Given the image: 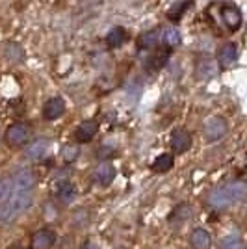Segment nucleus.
<instances>
[{
  "label": "nucleus",
  "mask_w": 247,
  "mask_h": 249,
  "mask_svg": "<svg viewBox=\"0 0 247 249\" xmlns=\"http://www.w3.org/2000/svg\"><path fill=\"white\" fill-rule=\"evenodd\" d=\"M32 194H26V192H15L8 203L0 205V223H6V221H11L15 219L19 214L26 212L28 208L32 207Z\"/></svg>",
  "instance_id": "obj_1"
},
{
  "label": "nucleus",
  "mask_w": 247,
  "mask_h": 249,
  "mask_svg": "<svg viewBox=\"0 0 247 249\" xmlns=\"http://www.w3.org/2000/svg\"><path fill=\"white\" fill-rule=\"evenodd\" d=\"M4 140L10 147H21L30 140V126L24 123H13L8 126Z\"/></svg>",
  "instance_id": "obj_2"
},
{
  "label": "nucleus",
  "mask_w": 247,
  "mask_h": 249,
  "mask_svg": "<svg viewBox=\"0 0 247 249\" xmlns=\"http://www.w3.org/2000/svg\"><path fill=\"white\" fill-rule=\"evenodd\" d=\"M227 128H229V124L223 117H219V115H214V117H210V119H206L205 123V140L208 143H214V142H219L223 136L227 134Z\"/></svg>",
  "instance_id": "obj_3"
},
{
  "label": "nucleus",
  "mask_w": 247,
  "mask_h": 249,
  "mask_svg": "<svg viewBox=\"0 0 247 249\" xmlns=\"http://www.w3.org/2000/svg\"><path fill=\"white\" fill-rule=\"evenodd\" d=\"M11 178H13V188H15V192L32 194V190L35 186V175L32 173L30 169H21V171H17Z\"/></svg>",
  "instance_id": "obj_4"
},
{
  "label": "nucleus",
  "mask_w": 247,
  "mask_h": 249,
  "mask_svg": "<svg viewBox=\"0 0 247 249\" xmlns=\"http://www.w3.org/2000/svg\"><path fill=\"white\" fill-rule=\"evenodd\" d=\"M56 244V232L52 229H37L32 236V249H51Z\"/></svg>",
  "instance_id": "obj_5"
},
{
  "label": "nucleus",
  "mask_w": 247,
  "mask_h": 249,
  "mask_svg": "<svg viewBox=\"0 0 247 249\" xmlns=\"http://www.w3.org/2000/svg\"><path fill=\"white\" fill-rule=\"evenodd\" d=\"M169 143H171V149L175 151L176 155H182L192 147V134L184 128H176V130L171 132Z\"/></svg>",
  "instance_id": "obj_6"
},
{
  "label": "nucleus",
  "mask_w": 247,
  "mask_h": 249,
  "mask_svg": "<svg viewBox=\"0 0 247 249\" xmlns=\"http://www.w3.org/2000/svg\"><path fill=\"white\" fill-rule=\"evenodd\" d=\"M63 114H65V101L62 97H52L43 106V117L49 121H54V119L62 117Z\"/></svg>",
  "instance_id": "obj_7"
},
{
  "label": "nucleus",
  "mask_w": 247,
  "mask_h": 249,
  "mask_svg": "<svg viewBox=\"0 0 247 249\" xmlns=\"http://www.w3.org/2000/svg\"><path fill=\"white\" fill-rule=\"evenodd\" d=\"M54 196L56 199L63 203V205H69L72 203V199L76 196V190H74V184L69 182V180H58L54 184Z\"/></svg>",
  "instance_id": "obj_8"
},
{
  "label": "nucleus",
  "mask_w": 247,
  "mask_h": 249,
  "mask_svg": "<svg viewBox=\"0 0 247 249\" xmlns=\"http://www.w3.org/2000/svg\"><path fill=\"white\" fill-rule=\"evenodd\" d=\"M208 205L212 208H216V210H223V208H229L232 205V201L229 197V192H227L225 186H219L216 190H212L210 192V196H208Z\"/></svg>",
  "instance_id": "obj_9"
},
{
  "label": "nucleus",
  "mask_w": 247,
  "mask_h": 249,
  "mask_svg": "<svg viewBox=\"0 0 247 249\" xmlns=\"http://www.w3.org/2000/svg\"><path fill=\"white\" fill-rule=\"evenodd\" d=\"M97 132H99V124H97V121L89 119V121H84V123L78 124V128L74 130V138L80 143H88L95 138Z\"/></svg>",
  "instance_id": "obj_10"
},
{
  "label": "nucleus",
  "mask_w": 247,
  "mask_h": 249,
  "mask_svg": "<svg viewBox=\"0 0 247 249\" xmlns=\"http://www.w3.org/2000/svg\"><path fill=\"white\" fill-rule=\"evenodd\" d=\"M115 178V167L110 162H103L95 169V182L99 186H110Z\"/></svg>",
  "instance_id": "obj_11"
},
{
  "label": "nucleus",
  "mask_w": 247,
  "mask_h": 249,
  "mask_svg": "<svg viewBox=\"0 0 247 249\" xmlns=\"http://www.w3.org/2000/svg\"><path fill=\"white\" fill-rule=\"evenodd\" d=\"M221 17H223L225 26L230 32H236L242 26V11L238 10L236 6H225L221 10Z\"/></svg>",
  "instance_id": "obj_12"
},
{
  "label": "nucleus",
  "mask_w": 247,
  "mask_h": 249,
  "mask_svg": "<svg viewBox=\"0 0 247 249\" xmlns=\"http://www.w3.org/2000/svg\"><path fill=\"white\" fill-rule=\"evenodd\" d=\"M190 244H192L194 249H208L212 246V236H210V232L206 229L197 227L190 234Z\"/></svg>",
  "instance_id": "obj_13"
},
{
  "label": "nucleus",
  "mask_w": 247,
  "mask_h": 249,
  "mask_svg": "<svg viewBox=\"0 0 247 249\" xmlns=\"http://www.w3.org/2000/svg\"><path fill=\"white\" fill-rule=\"evenodd\" d=\"M160 41H162V32L149 30L140 36V39H138V49H140V51H153Z\"/></svg>",
  "instance_id": "obj_14"
},
{
  "label": "nucleus",
  "mask_w": 247,
  "mask_h": 249,
  "mask_svg": "<svg viewBox=\"0 0 247 249\" xmlns=\"http://www.w3.org/2000/svg\"><path fill=\"white\" fill-rule=\"evenodd\" d=\"M217 60L221 63V67H230L232 63L238 60V47L234 43H227L219 49V54H217Z\"/></svg>",
  "instance_id": "obj_15"
},
{
  "label": "nucleus",
  "mask_w": 247,
  "mask_h": 249,
  "mask_svg": "<svg viewBox=\"0 0 247 249\" xmlns=\"http://www.w3.org/2000/svg\"><path fill=\"white\" fill-rule=\"evenodd\" d=\"M227 192H229V197L232 201V205L234 203H242V201H246L247 199V184L246 182H242V180H234V182H229L225 184Z\"/></svg>",
  "instance_id": "obj_16"
},
{
  "label": "nucleus",
  "mask_w": 247,
  "mask_h": 249,
  "mask_svg": "<svg viewBox=\"0 0 247 249\" xmlns=\"http://www.w3.org/2000/svg\"><path fill=\"white\" fill-rule=\"evenodd\" d=\"M169 49H160V51H155L151 56H149V60L145 62V67L149 69V71H158V69H162L165 63H167V58H169Z\"/></svg>",
  "instance_id": "obj_17"
},
{
  "label": "nucleus",
  "mask_w": 247,
  "mask_h": 249,
  "mask_svg": "<svg viewBox=\"0 0 247 249\" xmlns=\"http://www.w3.org/2000/svg\"><path fill=\"white\" fill-rule=\"evenodd\" d=\"M47 151H49V142L47 140H35L26 149V156L30 160H41L43 156L47 155Z\"/></svg>",
  "instance_id": "obj_18"
},
{
  "label": "nucleus",
  "mask_w": 247,
  "mask_h": 249,
  "mask_svg": "<svg viewBox=\"0 0 247 249\" xmlns=\"http://www.w3.org/2000/svg\"><path fill=\"white\" fill-rule=\"evenodd\" d=\"M173 164H175V158H173V155H167V153H164V155L156 156L155 162H153V171L155 173H167L169 169H173Z\"/></svg>",
  "instance_id": "obj_19"
},
{
  "label": "nucleus",
  "mask_w": 247,
  "mask_h": 249,
  "mask_svg": "<svg viewBox=\"0 0 247 249\" xmlns=\"http://www.w3.org/2000/svg\"><path fill=\"white\" fill-rule=\"evenodd\" d=\"M126 39H128L126 30L121 28V26H117V28H113V30L106 36V45H108L110 49H117V47H121Z\"/></svg>",
  "instance_id": "obj_20"
},
{
  "label": "nucleus",
  "mask_w": 247,
  "mask_h": 249,
  "mask_svg": "<svg viewBox=\"0 0 247 249\" xmlns=\"http://www.w3.org/2000/svg\"><path fill=\"white\" fill-rule=\"evenodd\" d=\"M216 63L212 60H201L199 65H197V78L199 80H210L212 76H216Z\"/></svg>",
  "instance_id": "obj_21"
},
{
  "label": "nucleus",
  "mask_w": 247,
  "mask_h": 249,
  "mask_svg": "<svg viewBox=\"0 0 247 249\" xmlns=\"http://www.w3.org/2000/svg\"><path fill=\"white\" fill-rule=\"evenodd\" d=\"M4 56L13 63H19L24 60V51L17 43H6L4 45Z\"/></svg>",
  "instance_id": "obj_22"
},
{
  "label": "nucleus",
  "mask_w": 247,
  "mask_h": 249,
  "mask_svg": "<svg viewBox=\"0 0 247 249\" xmlns=\"http://www.w3.org/2000/svg\"><path fill=\"white\" fill-rule=\"evenodd\" d=\"M162 43L165 45V49H175L180 45V32L176 28H165L162 30Z\"/></svg>",
  "instance_id": "obj_23"
},
{
  "label": "nucleus",
  "mask_w": 247,
  "mask_h": 249,
  "mask_svg": "<svg viewBox=\"0 0 247 249\" xmlns=\"http://www.w3.org/2000/svg\"><path fill=\"white\" fill-rule=\"evenodd\" d=\"M13 194H15V188H13V178H11V177L2 178V180H0V205L8 203Z\"/></svg>",
  "instance_id": "obj_24"
},
{
  "label": "nucleus",
  "mask_w": 247,
  "mask_h": 249,
  "mask_svg": "<svg viewBox=\"0 0 247 249\" xmlns=\"http://www.w3.org/2000/svg\"><path fill=\"white\" fill-rule=\"evenodd\" d=\"M192 214H194V208L190 207L188 203H180V205L169 214V219H171V221H186L188 218H192Z\"/></svg>",
  "instance_id": "obj_25"
},
{
  "label": "nucleus",
  "mask_w": 247,
  "mask_h": 249,
  "mask_svg": "<svg viewBox=\"0 0 247 249\" xmlns=\"http://www.w3.org/2000/svg\"><path fill=\"white\" fill-rule=\"evenodd\" d=\"M219 249H244V240L238 234H227L219 242Z\"/></svg>",
  "instance_id": "obj_26"
},
{
  "label": "nucleus",
  "mask_w": 247,
  "mask_h": 249,
  "mask_svg": "<svg viewBox=\"0 0 247 249\" xmlns=\"http://www.w3.org/2000/svg\"><path fill=\"white\" fill-rule=\"evenodd\" d=\"M188 6H190V2L188 0H184V2H180V4H175L171 10L167 11V17L171 19V21H178L180 17H182V13H184L186 10H188Z\"/></svg>",
  "instance_id": "obj_27"
},
{
  "label": "nucleus",
  "mask_w": 247,
  "mask_h": 249,
  "mask_svg": "<svg viewBox=\"0 0 247 249\" xmlns=\"http://www.w3.org/2000/svg\"><path fill=\"white\" fill-rule=\"evenodd\" d=\"M78 147L72 145V143H69V145H65L62 149V158L65 160V162H74L76 158H78Z\"/></svg>",
  "instance_id": "obj_28"
},
{
  "label": "nucleus",
  "mask_w": 247,
  "mask_h": 249,
  "mask_svg": "<svg viewBox=\"0 0 247 249\" xmlns=\"http://www.w3.org/2000/svg\"><path fill=\"white\" fill-rule=\"evenodd\" d=\"M80 249H101L95 242H91V240H88V242H84L82 244V248Z\"/></svg>",
  "instance_id": "obj_29"
},
{
  "label": "nucleus",
  "mask_w": 247,
  "mask_h": 249,
  "mask_svg": "<svg viewBox=\"0 0 247 249\" xmlns=\"http://www.w3.org/2000/svg\"><path fill=\"white\" fill-rule=\"evenodd\" d=\"M10 249H26V248H24V246H11Z\"/></svg>",
  "instance_id": "obj_30"
}]
</instances>
